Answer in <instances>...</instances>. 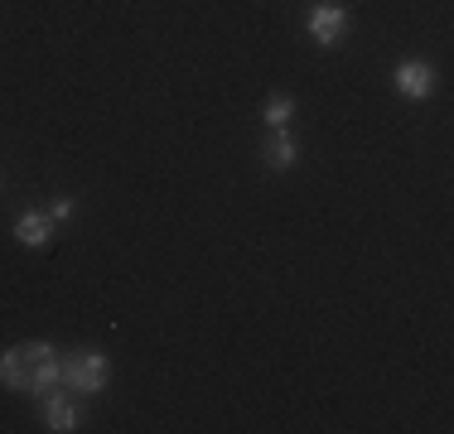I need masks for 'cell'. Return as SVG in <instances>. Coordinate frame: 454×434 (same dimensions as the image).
<instances>
[{
  "label": "cell",
  "mask_w": 454,
  "mask_h": 434,
  "mask_svg": "<svg viewBox=\"0 0 454 434\" xmlns=\"http://www.w3.org/2000/svg\"><path fill=\"white\" fill-rule=\"evenodd\" d=\"M348 25H353V19H348V10H343V5H329V0H324V5L309 10V39L324 43V49L348 35Z\"/></svg>",
  "instance_id": "3"
},
{
  "label": "cell",
  "mask_w": 454,
  "mask_h": 434,
  "mask_svg": "<svg viewBox=\"0 0 454 434\" xmlns=\"http://www.w3.org/2000/svg\"><path fill=\"white\" fill-rule=\"evenodd\" d=\"M49 236H53V217H49V213H25V217L15 222V242H20V246H39V252H44Z\"/></svg>",
  "instance_id": "7"
},
{
  "label": "cell",
  "mask_w": 454,
  "mask_h": 434,
  "mask_svg": "<svg viewBox=\"0 0 454 434\" xmlns=\"http://www.w3.org/2000/svg\"><path fill=\"white\" fill-rule=\"evenodd\" d=\"M262 159H266V169H295V159H300V140H295V136H286V126L271 130V140H266Z\"/></svg>",
  "instance_id": "6"
},
{
  "label": "cell",
  "mask_w": 454,
  "mask_h": 434,
  "mask_svg": "<svg viewBox=\"0 0 454 434\" xmlns=\"http://www.w3.org/2000/svg\"><path fill=\"white\" fill-rule=\"evenodd\" d=\"M392 82H396V92H402V97H411V102H426L430 87H435V68L420 63V58H406L402 68L392 73Z\"/></svg>",
  "instance_id": "4"
},
{
  "label": "cell",
  "mask_w": 454,
  "mask_h": 434,
  "mask_svg": "<svg viewBox=\"0 0 454 434\" xmlns=\"http://www.w3.org/2000/svg\"><path fill=\"white\" fill-rule=\"evenodd\" d=\"M73 208H78V203H73V198H53L49 217H73Z\"/></svg>",
  "instance_id": "9"
},
{
  "label": "cell",
  "mask_w": 454,
  "mask_h": 434,
  "mask_svg": "<svg viewBox=\"0 0 454 434\" xmlns=\"http://www.w3.org/2000/svg\"><path fill=\"white\" fill-rule=\"evenodd\" d=\"M44 425L53 434H68V430L82 425V410L73 406L68 396H59V391H44Z\"/></svg>",
  "instance_id": "5"
},
{
  "label": "cell",
  "mask_w": 454,
  "mask_h": 434,
  "mask_svg": "<svg viewBox=\"0 0 454 434\" xmlns=\"http://www.w3.org/2000/svg\"><path fill=\"white\" fill-rule=\"evenodd\" d=\"M63 382V362L53 357L49 343H20L0 357V386L5 391H35L44 396Z\"/></svg>",
  "instance_id": "1"
},
{
  "label": "cell",
  "mask_w": 454,
  "mask_h": 434,
  "mask_svg": "<svg viewBox=\"0 0 454 434\" xmlns=\"http://www.w3.org/2000/svg\"><path fill=\"white\" fill-rule=\"evenodd\" d=\"M106 376H112L106 353H78V357H68V362H63V382H68L73 391H88V396L106 391Z\"/></svg>",
  "instance_id": "2"
},
{
  "label": "cell",
  "mask_w": 454,
  "mask_h": 434,
  "mask_svg": "<svg viewBox=\"0 0 454 434\" xmlns=\"http://www.w3.org/2000/svg\"><path fill=\"white\" fill-rule=\"evenodd\" d=\"M290 116H295V102H290V97H271V102H266V112H262V121H266V130H280Z\"/></svg>",
  "instance_id": "8"
}]
</instances>
